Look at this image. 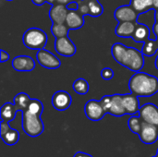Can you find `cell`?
<instances>
[{"label":"cell","mask_w":158,"mask_h":157,"mask_svg":"<svg viewBox=\"0 0 158 157\" xmlns=\"http://www.w3.org/2000/svg\"><path fill=\"white\" fill-rule=\"evenodd\" d=\"M112 56L118 64L134 72L141 71L144 66L143 52L120 43H116L112 46Z\"/></svg>","instance_id":"obj_1"},{"label":"cell","mask_w":158,"mask_h":157,"mask_svg":"<svg viewBox=\"0 0 158 157\" xmlns=\"http://www.w3.org/2000/svg\"><path fill=\"white\" fill-rule=\"evenodd\" d=\"M131 93L138 97H150L158 93V79L145 72L138 71L129 81Z\"/></svg>","instance_id":"obj_2"},{"label":"cell","mask_w":158,"mask_h":157,"mask_svg":"<svg viewBox=\"0 0 158 157\" xmlns=\"http://www.w3.org/2000/svg\"><path fill=\"white\" fill-rule=\"evenodd\" d=\"M22 41L27 48L40 50L46 45L48 37L43 30L39 28H30L24 32Z\"/></svg>","instance_id":"obj_3"},{"label":"cell","mask_w":158,"mask_h":157,"mask_svg":"<svg viewBox=\"0 0 158 157\" xmlns=\"http://www.w3.org/2000/svg\"><path fill=\"white\" fill-rule=\"evenodd\" d=\"M22 129L30 137L40 136L44 130L41 116L33 115L28 111L22 112Z\"/></svg>","instance_id":"obj_4"},{"label":"cell","mask_w":158,"mask_h":157,"mask_svg":"<svg viewBox=\"0 0 158 157\" xmlns=\"http://www.w3.org/2000/svg\"><path fill=\"white\" fill-rule=\"evenodd\" d=\"M36 58H37V62L43 68L48 69H56L61 66V62L59 58L56 55H54L53 53L49 52L44 48L38 50L36 54Z\"/></svg>","instance_id":"obj_5"},{"label":"cell","mask_w":158,"mask_h":157,"mask_svg":"<svg viewBox=\"0 0 158 157\" xmlns=\"http://www.w3.org/2000/svg\"><path fill=\"white\" fill-rule=\"evenodd\" d=\"M84 113L87 118L92 121H99L107 114L104 109L101 102L96 100H89L85 104Z\"/></svg>","instance_id":"obj_6"},{"label":"cell","mask_w":158,"mask_h":157,"mask_svg":"<svg viewBox=\"0 0 158 157\" xmlns=\"http://www.w3.org/2000/svg\"><path fill=\"white\" fill-rule=\"evenodd\" d=\"M55 50L57 54L63 56H73L76 54V45L69 38V36L56 38L55 42Z\"/></svg>","instance_id":"obj_7"},{"label":"cell","mask_w":158,"mask_h":157,"mask_svg":"<svg viewBox=\"0 0 158 157\" xmlns=\"http://www.w3.org/2000/svg\"><path fill=\"white\" fill-rule=\"evenodd\" d=\"M138 16L139 13L131 5L120 6L114 12V17L118 22H125V21L138 22Z\"/></svg>","instance_id":"obj_8"},{"label":"cell","mask_w":158,"mask_h":157,"mask_svg":"<svg viewBox=\"0 0 158 157\" xmlns=\"http://www.w3.org/2000/svg\"><path fill=\"white\" fill-rule=\"evenodd\" d=\"M139 139L144 144L156 143L158 140V127L143 121V126L139 133Z\"/></svg>","instance_id":"obj_9"},{"label":"cell","mask_w":158,"mask_h":157,"mask_svg":"<svg viewBox=\"0 0 158 157\" xmlns=\"http://www.w3.org/2000/svg\"><path fill=\"white\" fill-rule=\"evenodd\" d=\"M139 116L143 122L158 127V107L156 105L148 103L142 105L139 111Z\"/></svg>","instance_id":"obj_10"},{"label":"cell","mask_w":158,"mask_h":157,"mask_svg":"<svg viewBox=\"0 0 158 157\" xmlns=\"http://www.w3.org/2000/svg\"><path fill=\"white\" fill-rule=\"evenodd\" d=\"M72 103L70 94L66 91H58L52 97V105L58 111H65L69 108Z\"/></svg>","instance_id":"obj_11"},{"label":"cell","mask_w":158,"mask_h":157,"mask_svg":"<svg viewBox=\"0 0 158 157\" xmlns=\"http://www.w3.org/2000/svg\"><path fill=\"white\" fill-rule=\"evenodd\" d=\"M12 68L17 71H31L35 68V61L29 56H18L12 60Z\"/></svg>","instance_id":"obj_12"},{"label":"cell","mask_w":158,"mask_h":157,"mask_svg":"<svg viewBox=\"0 0 158 157\" xmlns=\"http://www.w3.org/2000/svg\"><path fill=\"white\" fill-rule=\"evenodd\" d=\"M69 9L66 5L54 4L49 10V18L53 23H66Z\"/></svg>","instance_id":"obj_13"},{"label":"cell","mask_w":158,"mask_h":157,"mask_svg":"<svg viewBox=\"0 0 158 157\" xmlns=\"http://www.w3.org/2000/svg\"><path fill=\"white\" fill-rule=\"evenodd\" d=\"M122 98H123V104L126 113L131 116L139 115L141 106H140L138 96L131 93L128 94H122Z\"/></svg>","instance_id":"obj_14"},{"label":"cell","mask_w":158,"mask_h":157,"mask_svg":"<svg viewBox=\"0 0 158 157\" xmlns=\"http://www.w3.org/2000/svg\"><path fill=\"white\" fill-rule=\"evenodd\" d=\"M66 24L69 30H78L84 25V15L78 10H71L68 12Z\"/></svg>","instance_id":"obj_15"},{"label":"cell","mask_w":158,"mask_h":157,"mask_svg":"<svg viewBox=\"0 0 158 157\" xmlns=\"http://www.w3.org/2000/svg\"><path fill=\"white\" fill-rule=\"evenodd\" d=\"M111 100V105L108 114H111L114 117H122L126 115V110L123 104L122 94H113Z\"/></svg>","instance_id":"obj_16"},{"label":"cell","mask_w":158,"mask_h":157,"mask_svg":"<svg viewBox=\"0 0 158 157\" xmlns=\"http://www.w3.org/2000/svg\"><path fill=\"white\" fill-rule=\"evenodd\" d=\"M137 22L132 21H125V22H118V24L116 27L115 32L117 36L121 38H131L135 28H136Z\"/></svg>","instance_id":"obj_17"},{"label":"cell","mask_w":158,"mask_h":157,"mask_svg":"<svg viewBox=\"0 0 158 157\" xmlns=\"http://www.w3.org/2000/svg\"><path fill=\"white\" fill-rule=\"evenodd\" d=\"M150 29L147 25L143 23L137 22L134 33L132 35V40L136 43H144L150 39Z\"/></svg>","instance_id":"obj_18"},{"label":"cell","mask_w":158,"mask_h":157,"mask_svg":"<svg viewBox=\"0 0 158 157\" xmlns=\"http://www.w3.org/2000/svg\"><path fill=\"white\" fill-rule=\"evenodd\" d=\"M18 111L19 110L17 109L14 103H6V104H4L1 106V109H0L1 120L6 121V122L12 121L15 118L16 114H17Z\"/></svg>","instance_id":"obj_19"},{"label":"cell","mask_w":158,"mask_h":157,"mask_svg":"<svg viewBox=\"0 0 158 157\" xmlns=\"http://www.w3.org/2000/svg\"><path fill=\"white\" fill-rule=\"evenodd\" d=\"M130 5L139 14H144L149 10H154L153 0H131Z\"/></svg>","instance_id":"obj_20"},{"label":"cell","mask_w":158,"mask_h":157,"mask_svg":"<svg viewBox=\"0 0 158 157\" xmlns=\"http://www.w3.org/2000/svg\"><path fill=\"white\" fill-rule=\"evenodd\" d=\"M30 101H31V98H30V96L27 93H18L14 97L13 103L16 105L17 109L22 113V112H24V111L27 110L28 105L30 104Z\"/></svg>","instance_id":"obj_21"},{"label":"cell","mask_w":158,"mask_h":157,"mask_svg":"<svg viewBox=\"0 0 158 157\" xmlns=\"http://www.w3.org/2000/svg\"><path fill=\"white\" fill-rule=\"evenodd\" d=\"M158 50V44L156 39H148L143 43L142 52L145 56H153L156 55Z\"/></svg>","instance_id":"obj_22"},{"label":"cell","mask_w":158,"mask_h":157,"mask_svg":"<svg viewBox=\"0 0 158 157\" xmlns=\"http://www.w3.org/2000/svg\"><path fill=\"white\" fill-rule=\"evenodd\" d=\"M69 28L66 23H53L51 27V32L56 38L69 36Z\"/></svg>","instance_id":"obj_23"},{"label":"cell","mask_w":158,"mask_h":157,"mask_svg":"<svg viewBox=\"0 0 158 157\" xmlns=\"http://www.w3.org/2000/svg\"><path fill=\"white\" fill-rule=\"evenodd\" d=\"M1 138H2V141H3L6 145L13 146V145H15V144L19 142V133L18 130H13V129H10V130H9L8 131H6L5 134L1 135Z\"/></svg>","instance_id":"obj_24"},{"label":"cell","mask_w":158,"mask_h":157,"mask_svg":"<svg viewBox=\"0 0 158 157\" xmlns=\"http://www.w3.org/2000/svg\"><path fill=\"white\" fill-rule=\"evenodd\" d=\"M72 88H73V90H74L78 94L84 95V94H86V93L89 92L90 86H89V83L87 82L86 80H84V79H82V78H80V79H77V80L73 82Z\"/></svg>","instance_id":"obj_25"},{"label":"cell","mask_w":158,"mask_h":157,"mask_svg":"<svg viewBox=\"0 0 158 157\" xmlns=\"http://www.w3.org/2000/svg\"><path fill=\"white\" fill-rule=\"evenodd\" d=\"M128 126H129V129L131 132L139 135L141 129H142V126H143V120L139 115H133L129 118Z\"/></svg>","instance_id":"obj_26"},{"label":"cell","mask_w":158,"mask_h":157,"mask_svg":"<svg viewBox=\"0 0 158 157\" xmlns=\"http://www.w3.org/2000/svg\"><path fill=\"white\" fill-rule=\"evenodd\" d=\"M104 12L103 6L97 0H89V16L91 17H100Z\"/></svg>","instance_id":"obj_27"},{"label":"cell","mask_w":158,"mask_h":157,"mask_svg":"<svg viewBox=\"0 0 158 157\" xmlns=\"http://www.w3.org/2000/svg\"><path fill=\"white\" fill-rule=\"evenodd\" d=\"M28 112L33 114V115H38L41 116L43 111H44V105L42 104V102L38 99H31L30 104L28 105L27 110Z\"/></svg>","instance_id":"obj_28"},{"label":"cell","mask_w":158,"mask_h":157,"mask_svg":"<svg viewBox=\"0 0 158 157\" xmlns=\"http://www.w3.org/2000/svg\"><path fill=\"white\" fill-rule=\"evenodd\" d=\"M79 3L78 11L82 15H89V0H81Z\"/></svg>","instance_id":"obj_29"},{"label":"cell","mask_w":158,"mask_h":157,"mask_svg":"<svg viewBox=\"0 0 158 157\" xmlns=\"http://www.w3.org/2000/svg\"><path fill=\"white\" fill-rule=\"evenodd\" d=\"M111 100H112V96L111 95H105L101 100V104L104 107V109L106 110V112L108 114L109 109H110V105H111Z\"/></svg>","instance_id":"obj_30"},{"label":"cell","mask_w":158,"mask_h":157,"mask_svg":"<svg viewBox=\"0 0 158 157\" xmlns=\"http://www.w3.org/2000/svg\"><path fill=\"white\" fill-rule=\"evenodd\" d=\"M114 71L113 69L109 68H105L101 70V77L104 79V80H106V81H109L111 79H113L114 77Z\"/></svg>","instance_id":"obj_31"},{"label":"cell","mask_w":158,"mask_h":157,"mask_svg":"<svg viewBox=\"0 0 158 157\" xmlns=\"http://www.w3.org/2000/svg\"><path fill=\"white\" fill-rule=\"evenodd\" d=\"M9 122H6V121H4V120H1V123H0V135H3L5 134L6 131H8L11 128L9 127Z\"/></svg>","instance_id":"obj_32"},{"label":"cell","mask_w":158,"mask_h":157,"mask_svg":"<svg viewBox=\"0 0 158 157\" xmlns=\"http://www.w3.org/2000/svg\"><path fill=\"white\" fill-rule=\"evenodd\" d=\"M67 7H68L69 11H71V10H78V8H79V3H78V2H75V1H71V2H69V3L67 5Z\"/></svg>","instance_id":"obj_33"},{"label":"cell","mask_w":158,"mask_h":157,"mask_svg":"<svg viewBox=\"0 0 158 157\" xmlns=\"http://www.w3.org/2000/svg\"><path fill=\"white\" fill-rule=\"evenodd\" d=\"M9 58H10V56H9V55H8L6 51H4V50H1V51H0V59H1L0 61H1L2 63H4V62L9 60Z\"/></svg>","instance_id":"obj_34"},{"label":"cell","mask_w":158,"mask_h":157,"mask_svg":"<svg viewBox=\"0 0 158 157\" xmlns=\"http://www.w3.org/2000/svg\"><path fill=\"white\" fill-rule=\"evenodd\" d=\"M73 157H93L92 155H88V154H85V153H82V152H78L74 155Z\"/></svg>","instance_id":"obj_35"},{"label":"cell","mask_w":158,"mask_h":157,"mask_svg":"<svg viewBox=\"0 0 158 157\" xmlns=\"http://www.w3.org/2000/svg\"><path fill=\"white\" fill-rule=\"evenodd\" d=\"M153 32H154L155 36L158 38V22H155V24L153 26Z\"/></svg>","instance_id":"obj_36"},{"label":"cell","mask_w":158,"mask_h":157,"mask_svg":"<svg viewBox=\"0 0 158 157\" xmlns=\"http://www.w3.org/2000/svg\"><path fill=\"white\" fill-rule=\"evenodd\" d=\"M31 1L36 6H42V5H44L46 2V0H31Z\"/></svg>","instance_id":"obj_37"},{"label":"cell","mask_w":158,"mask_h":157,"mask_svg":"<svg viewBox=\"0 0 158 157\" xmlns=\"http://www.w3.org/2000/svg\"><path fill=\"white\" fill-rule=\"evenodd\" d=\"M69 2H71V0H56V3L57 4H62V5H68Z\"/></svg>","instance_id":"obj_38"},{"label":"cell","mask_w":158,"mask_h":157,"mask_svg":"<svg viewBox=\"0 0 158 157\" xmlns=\"http://www.w3.org/2000/svg\"><path fill=\"white\" fill-rule=\"evenodd\" d=\"M155 22H158V9L155 10Z\"/></svg>","instance_id":"obj_39"},{"label":"cell","mask_w":158,"mask_h":157,"mask_svg":"<svg viewBox=\"0 0 158 157\" xmlns=\"http://www.w3.org/2000/svg\"><path fill=\"white\" fill-rule=\"evenodd\" d=\"M154 2V9H158V0H153Z\"/></svg>","instance_id":"obj_40"},{"label":"cell","mask_w":158,"mask_h":157,"mask_svg":"<svg viewBox=\"0 0 158 157\" xmlns=\"http://www.w3.org/2000/svg\"><path fill=\"white\" fill-rule=\"evenodd\" d=\"M46 2H47V3H49V4H51V5L56 4V0H46Z\"/></svg>","instance_id":"obj_41"},{"label":"cell","mask_w":158,"mask_h":157,"mask_svg":"<svg viewBox=\"0 0 158 157\" xmlns=\"http://www.w3.org/2000/svg\"><path fill=\"white\" fill-rule=\"evenodd\" d=\"M155 65H156V68L158 69V56H156V61H155Z\"/></svg>","instance_id":"obj_42"},{"label":"cell","mask_w":158,"mask_h":157,"mask_svg":"<svg viewBox=\"0 0 158 157\" xmlns=\"http://www.w3.org/2000/svg\"><path fill=\"white\" fill-rule=\"evenodd\" d=\"M71 1H75V2H80L81 0H71Z\"/></svg>","instance_id":"obj_43"},{"label":"cell","mask_w":158,"mask_h":157,"mask_svg":"<svg viewBox=\"0 0 158 157\" xmlns=\"http://www.w3.org/2000/svg\"><path fill=\"white\" fill-rule=\"evenodd\" d=\"M156 156L158 157V149H157V151H156Z\"/></svg>","instance_id":"obj_44"},{"label":"cell","mask_w":158,"mask_h":157,"mask_svg":"<svg viewBox=\"0 0 158 157\" xmlns=\"http://www.w3.org/2000/svg\"><path fill=\"white\" fill-rule=\"evenodd\" d=\"M156 41H157V44H158V38H156Z\"/></svg>","instance_id":"obj_45"},{"label":"cell","mask_w":158,"mask_h":157,"mask_svg":"<svg viewBox=\"0 0 158 157\" xmlns=\"http://www.w3.org/2000/svg\"><path fill=\"white\" fill-rule=\"evenodd\" d=\"M6 1H13V0H6Z\"/></svg>","instance_id":"obj_46"},{"label":"cell","mask_w":158,"mask_h":157,"mask_svg":"<svg viewBox=\"0 0 158 157\" xmlns=\"http://www.w3.org/2000/svg\"><path fill=\"white\" fill-rule=\"evenodd\" d=\"M153 157H157V156H156V155H155V156H153Z\"/></svg>","instance_id":"obj_47"}]
</instances>
